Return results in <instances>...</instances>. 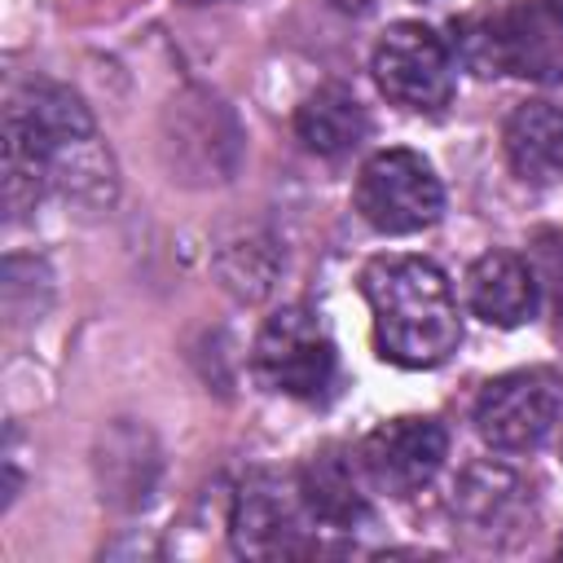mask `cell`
Here are the masks:
<instances>
[{
    "label": "cell",
    "instance_id": "obj_1",
    "mask_svg": "<svg viewBox=\"0 0 563 563\" xmlns=\"http://www.w3.org/2000/svg\"><path fill=\"white\" fill-rule=\"evenodd\" d=\"M44 189L84 207L114 202V158L79 92L53 79L22 84L4 106V211L18 220Z\"/></svg>",
    "mask_w": 563,
    "mask_h": 563
},
{
    "label": "cell",
    "instance_id": "obj_2",
    "mask_svg": "<svg viewBox=\"0 0 563 563\" xmlns=\"http://www.w3.org/2000/svg\"><path fill=\"white\" fill-rule=\"evenodd\" d=\"M374 317V347L400 369H431L462 343V312L449 277L427 255H374L361 268Z\"/></svg>",
    "mask_w": 563,
    "mask_h": 563
},
{
    "label": "cell",
    "instance_id": "obj_3",
    "mask_svg": "<svg viewBox=\"0 0 563 563\" xmlns=\"http://www.w3.org/2000/svg\"><path fill=\"white\" fill-rule=\"evenodd\" d=\"M453 48L475 75L550 84L563 75V0L479 4L453 22Z\"/></svg>",
    "mask_w": 563,
    "mask_h": 563
},
{
    "label": "cell",
    "instance_id": "obj_4",
    "mask_svg": "<svg viewBox=\"0 0 563 563\" xmlns=\"http://www.w3.org/2000/svg\"><path fill=\"white\" fill-rule=\"evenodd\" d=\"M352 202L361 220L387 238L422 233L444 216V185L413 150H378L361 163Z\"/></svg>",
    "mask_w": 563,
    "mask_h": 563
},
{
    "label": "cell",
    "instance_id": "obj_5",
    "mask_svg": "<svg viewBox=\"0 0 563 563\" xmlns=\"http://www.w3.org/2000/svg\"><path fill=\"white\" fill-rule=\"evenodd\" d=\"M312 510L295 475L251 471L229 506V541L242 559H290L312 550Z\"/></svg>",
    "mask_w": 563,
    "mask_h": 563
},
{
    "label": "cell",
    "instance_id": "obj_6",
    "mask_svg": "<svg viewBox=\"0 0 563 563\" xmlns=\"http://www.w3.org/2000/svg\"><path fill=\"white\" fill-rule=\"evenodd\" d=\"M369 70L378 92L400 110L440 114L453 101V48L427 22H391L374 44Z\"/></svg>",
    "mask_w": 563,
    "mask_h": 563
},
{
    "label": "cell",
    "instance_id": "obj_7",
    "mask_svg": "<svg viewBox=\"0 0 563 563\" xmlns=\"http://www.w3.org/2000/svg\"><path fill=\"white\" fill-rule=\"evenodd\" d=\"M255 374L282 396L325 400L339 378L334 339L308 308H277L255 334Z\"/></svg>",
    "mask_w": 563,
    "mask_h": 563
},
{
    "label": "cell",
    "instance_id": "obj_8",
    "mask_svg": "<svg viewBox=\"0 0 563 563\" xmlns=\"http://www.w3.org/2000/svg\"><path fill=\"white\" fill-rule=\"evenodd\" d=\"M563 409V378L554 369H510L484 383L475 400V431L497 453H528L537 449Z\"/></svg>",
    "mask_w": 563,
    "mask_h": 563
},
{
    "label": "cell",
    "instance_id": "obj_9",
    "mask_svg": "<svg viewBox=\"0 0 563 563\" xmlns=\"http://www.w3.org/2000/svg\"><path fill=\"white\" fill-rule=\"evenodd\" d=\"M453 519L479 545H515L532 537L537 506L519 471L501 462H471L453 484Z\"/></svg>",
    "mask_w": 563,
    "mask_h": 563
},
{
    "label": "cell",
    "instance_id": "obj_10",
    "mask_svg": "<svg viewBox=\"0 0 563 563\" xmlns=\"http://www.w3.org/2000/svg\"><path fill=\"white\" fill-rule=\"evenodd\" d=\"M356 453H361V466H365V475L378 493L409 497V493L427 488L440 475L444 453H449V431L435 418L405 413V418L378 422L361 440Z\"/></svg>",
    "mask_w": 563,
    "mask_h": 563
},
{
    "label": "cell",
    "instance_id": "obj_11",
    "mask_svg": "<svg viewBox=\"0 0 563 563\" xmlns=\"http://www.w3.org/2000/svg\"><path fill=\"white\" fill-rule=\"evenodd\" d=\"M299 493L312 510V519L321 528H356L369 515V475L361 466V453L343 449V444H325L317 449L299 471Z\"/></svg>",
    "mask_w": 563,
    "mask_h": 563
},
{
    "label": "cell",
    "instance_id": "obj_12",
    "mask_svg": "<svg viewBox=\"0 0 563 563\" xmlns=\"http://www.w3.org/2000/svg\"><path fill=\"white\" fill-rule=\"evenodd\" d=\"M466 303L479 321L497 330H515L537 317L541 303L537 268L515 251H484L466 273Z\"/></svg>",
    "mask_w": 563,
    "mask_h": 563
},
{
    "label": "cell",
    "instance_id": "obj_13",
    "mask_svg": "<svg viewBox=\"0 0 563 563\" xmlns=\"http://www.w3.org/2000/svg\"><path fill=\"white\" fill-rule=\"evenodd\" d=\"M506 163L519 180L545 185L563 176V110L550 101H523L501 128Z\"/></svg>",
    "mask_w": 563,
    "mask_h": 563
},
{
    "label": "cell",
    "instance_id": "obj_14",
    "mask_svg": "<svg viewBox=\"0 0 563 563\" xmlns=\"http://www.w3.org/2000/svg\"><path fill=\"white\" fill-rule=\"evenodd\" d=\"M365 132H369L365 106L343 84H321L295 110V136L317 158H343V154H352L365 141Z\"/></svg>",
    "mask_w": 563,
    "mask_h": 563
},
{
    "label": "cell",
    "instance_id": "obj_15",
    "mask_svg": "<svg viewBox=\"0 0 563 563\" xmlns=\"http://www.w3.org/2000/svg\"><path fill=\"white\" fill-rule=\"evenodd\" d=\"M537 282L550 299V317H554V339L563 343V238L550 233L537 242Z\"/></svg>",
    "mask_w": 563,
    "mask_h": 563
},
{
    "label": "cell",
    "instance_id": "obj_16",
    "mask_svg": "<svg viewBox=\"0 0 563 563\" xmlns=\"http://www.w3.org/2000/svg\"><path fill=\"white\" fill-rule=\"evenodd\" d=\"M334 4H343V9H365L369 0H334Z\"/></svg>",
    "mask_w": 563,
    "mask_h": 563
},
{
    "label": "cell",
    "instance_id": "obj_17",
    "mask_svg": "<svg viewBox=\"0 0 563 563\" xmlns=\"http://www.w3.org/2000/svg\"><path fill=\"white\" fill-rule=\"evenodd\" d=\"M180 4H189V9H198V4H220V0H180Z\"/></svg>",
    "mask_w": 563,
    "mask_h": 563
},
{
    "label": "cell",
    "instance_id": "obj_18",
    "mask_svg": "<svg viewBox=\"0 0 563 563\" xmlns=\"http://www.w3.org/2000/svg\"><path fill=\"white\" fill-rule=\"evenodd\" d=\"M559 550H563V541H559Z\"/></svg>",
    "mask_w": 563,
    "mask_h": 563
},
{
    "label": "cell",
    "instance_id": "obj_19",
    "mask_svg": "<svg viewBox=\"0 0 563 563\" xmlns=\"http://www.w3.org/2000/svg\"><path fill=\"white\" fill-rule=\"evenodd\" d=\"M559 453H563V444H559Z\"/></svg>",
    "mask_w": 563,
    "mask_h": 563
}]
</instances>
